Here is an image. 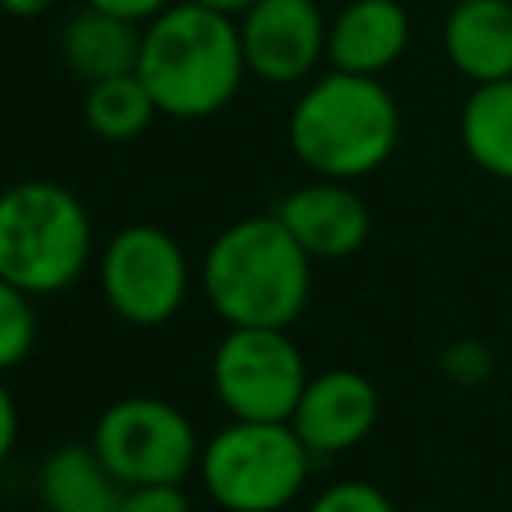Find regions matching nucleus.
<instances>
[{"label": "nucleus", "instance_id": "1", "mask_svg": "<svg viewBox=\"0 0 512 512\" xmlns=\"http://www.w3.org/2000/svg\"><path fill=\"white\" fill-rule=\"evenodd\" d=\"M312 264L276 212L240 216L208 244L200 288L228 328H292L308 308Z\"/></svg>", "mask_w": 512, "mask_h": 512}, {"label": "nucleus", "instance_id": "2", "mask_svg": "<svg viewBox=\"0 0 512 512\" xmlns=\"http://www.w3.org/2000/svg\"><path fill=\"white\" fill-rule=\"evenodd\" d=\"M136 76L152 92L160 116L204 120L228 108L248 76L240 24L228 12L176 0L144 24Z\"/></svg>", "mask_w": 512, "mask_h": 512}, {"label": "nucleus", "instance_id": "3", "mask_svg": "<svg viewBox=\"0 0 512 512\" xmlns=\"http://www.w3.org/2000/svg\"><path fill=\"white\" fill-rule=\"evenodd\" d=\"M400 144V108L380 76L328 68L288 112L292 156L324 180H360L392 160Z\"/></svg>", "mask_w": 512, "mask_h": 512}, {"label": "nucleus", "instance_id": "4", "mask_svg": "<svg viewBox=\"0 0 512 512\" xmlns=\"http://www.w3.org/2000/svg\"><path fill=\"white\" fill-rule=\"evenodd\" d=\"M92 260V220L56 180H20L0 192V276L20 292L56 296Z\"/></svg>", "mask_w": 512, "mask_h": 512}, {"label": "nucleus", "instance_id": "5", "mask_svg": "<svg viewBox=\"0 0 512 512\" xmlns=\"http://www.w3.org/2000/svg\"><path fill=\"white\" fill-rule=\"evenodd\" d=\"M312 452L292 424L228 420L200 444V484L224 512H280L308 480Z\"/></svg>", "mask_w": 512, "mask_h": 512}, {"label": "nucleus", "instance_id": "6", "mask_svg": "<svg viewBox=\"0 0 512 512\" xmlns=\"http://www.w3.org/2000/svg\"><path fill=\"white\" fill-rule=\"evenodd\" d=\"M88 444L124 488L184 484V476L200 464V436L192 420L160 396L112 400L96 416Z\"/></svg>", "mask_w": 512, "mask_h": 512}, {"label": "nucleus", "instance_id": "7", "mask_svg": "<svg viewBox=\"0 0 512 512\" xmlns=\"http://www.w3.org/2000/svg\"><path fill=\"white\" fill-rule=\"evenodd\" d=\"M212 392L232 420H272L288 424L308 368L288 328H228L208 364Z\"/></svg>", "mask_w": 512, "mask_h": 512}, {"label": "nucleus", "instance_id": "8", "mask_svg": "<svg viewBox=\"0 0 512 512\" xmlns=\"http://www.w3.org/2000/svg\"><path fill=\"white\" fill-rule=\"evenodd\" d=\"M188 280L184 248L156 224H128L100 252V292L136 328L168 324L188 300Z\"/></svg>", "mask_w": 512, "mask_h": 512}, {"label": "nucleus", "instance_id": "9", "mask_svg": "<svg viewBox=\"0 0 512 512\" xmlns=\"http://www.w3.org/2000/svg\"><path fill=\"white\" fill-rule=\"evenodd\" d=\"M236 24L248 72L268 84H296L328 60V20L316 0H256Z\"/></svg>", "mask_w": 512, "mask_h": 512}, {"label": "nucleus", "instance_id": "10", "mask_svg": "<svg viewBox=\"0 0 512 512\" xmlns=\"http://www.w3.org/2000/svg\"><path fill=\"white\" fill-rule=\"evenodd\" d=\"M380 420V392L356 368H328L308 376L292 412V428L312 456H336L356 448Z\"/></svg>", "mask_w": 512, "mask_h": 512}, {"label": "nucleus", "instance_id": "11", "mask_svg": "<svg viewBox=\"0 0 512 512\" xmlns=\"http://www.w3.org/2000/svg\"><path fill=\"white\" fill-rule=\"evenodd\" d=\"M276 216L312 260L352 256L368 240V228H372V212L364 196L348 180H324V176L292 188L280 200Z\"/></svg>", "mask_w": 512, "mask_h": 512}, {"label": "nucleus", "instance_id": "12", "mask_svg": "<svg viewBox=\"0 0 512 512\" xmlns=\"http://www.w3.org/2000/svg\"><path fill=\"white\" fill-rule=\"evenodd\" d=\"M412 40V20L400 0H348L328 20V64L336 72L380 76Z\"/></svg>", "mask_w": 512, "mask_h": 512}, {"label": "nucleus", "instance_id": "13", "mask_svg": "<svg viewBox=\"0 0 512 512\" xmlns=\"http://www.w3.org/2000/svg\"><path fill=\"white\" fill-rule=\"evenodd\" d=\"M444 56L476 84L512 76V0H460L444 16Z\"/></svg>", "mask_w": 512, "mask_h": 512}, {"label": "nucleus", "instance_id": "14", "mask_svg": "<svg viewBox=\"0 0 512 512\" xmlns=\"http://www.w3.org/2000/svg\"><path fill=\"white\" fill-rule=\"evenodd\" d=\"M36 500L44 512H120L124 484L92 444H60L36 468Z\"/></svg>", "mask_w": 512, "mask_h": 512}, {"label": "nucleus", "instance_id": "15", "mask_svg": "<svg viewBox=\"0 0 512 512\" xmlns=\"http://www.w3.org/2000/svg\"><path fill=\"white\" fill-rule=\"evenodd\" d=\"M140 36H144L140 24H128L120 16H108V12L84 4L80 12L68 16V24L60 32V56L72 76H80L84 84H96L108 76L136 72Z\"/></svg>", "mask_w": 512, "mask_h": 512}, {"label": "nucleus", "instance_id": "16", "mask_svg": "<svg viewBox=\"0 0 512 512\" xmlns=\"http://www.w3.org/2000/svg\"><path fill=\"white\" fill-rule=\"evenodd\" d=\"M460 144L480 172L512 184V76L472 88L460 108Z\"/></svg>", "mask_w": 512, "mask_h": 512}, {"label": "nucleus", "instance_id": "17", "mask_svg": "<svg viewBox=\"0 0 512 512\" xmlns=\"http://www.w3.org/2000/svg\"><path fill=\"white\" fill-rule=\"evenodd\" d=\"M156 112L160 108L136 72L96 80L84 92V128L100 140H112V144L136 140L156 120Z\"/></svg>", "mask_w": 512, "mask_h": 512}, {"label": "nucleus", "instance_id": "18", "mask_svg": "<svg viewBox=\"0 0 512 512\" xmlns=\"http://www.w3.org/2000/svg\"><path fill=\"white\" fill-rule=\"evenodd\" d=\"M36 344V308L32 296L0 276V376L28 360Z\"/></svg>", "mask_w": 512, "mask_h": 512}, {"label": "nucleus", "instance_id": "19", "mask_svg": "<svg viewBox=\"0 0 512 512\" xmlns=\"http://www.w3.org/2000/svg\"><path fill=\"white\" fill-rule=\"evenodd\" d=\"M308 512H396V508L384 496V488L368 480H336L308 504Z\"/></svg>", "mask_w": 512, "mask_h": 512}, {"label": "nucleus", "instance_id": "20", "mask_svg": "<svg viewBox=\"0 0 512 512\" xmlns=\"http://www.w3.org/2000/svg\"><path fill=\"white\" fill-rule=\"evenodd\" d=\"M440 368H444V376H448L452 384H464V388H468V384L488 380V372H492V352H488L480 340H456V344L444 348Z\"/></svg>", "mask_w": 512, "mask_h": 512}, {"label": "nucleus", "instance_id": "21", "mask_svg": "<svg viewBox=\"0 0 512 512\" xmlns=\"http://www.w3.org/2000/svg\"><path fill=\"white\" fill-rule=\"evenodd\" d=\"M120 512H192L184 484H140L124 488Z\"/></svg>", "mask_w": 512, "mask_h": 512}, {"label": "nucleus", "instance_id": "22", "mask_svg": "<svg viewBox=\"0 0 512 512\" xmlns=\"http://www.w3.org/2000/svg\"><path fill=\"white\" fill-rule=\"evenodd\" d=\"M88 8H100V12H108V16H120V20H128V24H148V20H156L164 8H172L176 0H84Z\"/></svg>", "mask_w": 512, "mask_h": 512}, {"label": "nucleus", "instance_id": "23", "mask_svg": "<svg viewBox=\"0 0 512 512\" xmlns=\"http://www.w3.org/2000/svg\"><path fill=\"white\" fill-rule=\"evenodd\" d=\"M16 436H20V412H16V400H12L8 384L0 380V464L12 456Z\"/></svg>", "mask_w": 512, "mask_h": 512}, {"label": "nucleus", "instance_id": "24", "mask_svg": "<svg viewBox=\"0 0 512 512\" xmlns=\"http://www.w3.org/2000/svg\"><path fill=\"white\" fill-rule=\"evenodd\" d=\"M60 0H0V8L8 12V16H20V20H32V16H44V12H52Z\"/></svg>", "mask_w": 512, "mask_h": 512}, {"label": "nucleus", "instance_id": "25", "mask_svg": "<svg viewBox=\"0 0 512 512\" xmlns=\"http://www.w3.org/2000/svg\"><path fill=\"white\" fill-rule=\"evenodd\" d=\"M192 4H204V8H216V12H228V16H240L244 8H252L256 0H192Z\"/></svg>", "mask_w": 512, "mask_h": 512}, {"label": "nucleus", "instance_id": "26", "mask_svg": "<svg viewBox=\"0 0 512 512\" xmlns=\"http://www.w3.org/2000/svg\"><path fill=\"white\" fill-rule=\"evenodd\" d=\"M452 4H460V0H452Z\"/></svg>", "mask_w": 512, "mask_h": 512}]
</instances>
